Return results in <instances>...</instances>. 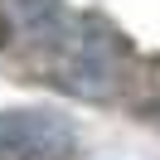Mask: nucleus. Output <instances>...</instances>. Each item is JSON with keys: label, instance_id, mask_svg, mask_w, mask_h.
<instances>
[{"label": "nucleus", "instance_id": "obj_1", "mask_svg": "<svg viewBox=\"0 0 160 160\" xmlns=\"http://www.w3.org/2000/svg\"><path fill=\"white\" fill-rule=\"evenodd\" d=\"M78 150V131L49 107L0 112V160H68Z\"/></svg>", "mask_w": 160, "mask_h": 160}]
</instances>
